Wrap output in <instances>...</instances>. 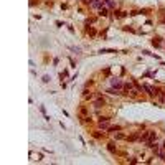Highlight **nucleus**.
<instances>
[{
	"mask_svg": "<svg viewBox=\"0 0 165 165\" xmlns=\"http://www.w3.org/2000/svg\"><path fill=\"white\" fill-rule=\"evenodd\" d=\"M111 84H112V88H116V89H121V88H124V84L121 79H112L111 81Z\"/></svg>",
	"mask_w": 165,
	"mask_h": 165,
	"instance_id": "obj_1",
	"label": "nucleus"
},
{
	"mask_svg": "<svg viewBox=\"0 0 165 165\" xmlns=\"http://www.w3.org/2000/svg\"><path fill=\"white\" fill-rule=\"evenodd\" d=\"M99 127H101V129H103V131H109V119H107V121H99Z\"/></svg>",
	"mask_w": 165,
	"mask_h": 165,
	"instance_id": "obj_2",
	"label": "nucleus"
},
{
	"mask_svg": "<svg viewBox=\"0 0 165 165\" xmlns=\"http://www.w3.org/2000/svg\"><path fill=\"white\" fill-rule=\"evenodd\" d=\"M99 15H103V17H107V15H109L107 8H106V7H101V8H99Z\"/></svg>",
	"mask_w": 165,
	"mask_h": 165,
	"instance_id": "obj_3",
	"label": "nucleus"
},
{
	"mask_svg": "<svg viewBox=\"0 0 165 165\" xmlns=\"http://www.w3.org/2000/svg\"><path fill=\"white\" fill-rule=\"evenodd\" d=\"M94 106H96V107H103V106H104V99H101V97H99V99H96Z\"/></svg>",
	"mask_w": 165,
	"mask_h": 165,
	"instance_id": "obj_4",
	"label": "nucleus"
},
{
	"mask_svg": "<svg viewBox=\"0 0 165 165\" xmlns=\"http://www.w3.org/2000/svg\"><path fill=\"white\" fill-rule=\"evenodd\" d=\"M129 140H140V134H139V132H135V134H132L131 137H129Z\"/></svg>",
	"mask_w": 165,
	"mask_h": 165,
	"instance_id": "obj_5",
	"label": "nucleus"
},
{
	"mask_svg": "<svg viewBox=\"0 0 165 165\" xmlns=\"http://www.w3.org/2000/svg\"><path fill=\"white\" fill-rule=\"evenodd\" d=\"M114 137H116V140H122V139H125V135H124V134H121V132H117Z\"/></svg>",
	"mask_w": 165,
	"mask_h": 165,
	"instance_id": "obj_6",
	"label": "nucleus"
},
{
	"mask_svg": "<svg viewBox=\"0 0 165 165\" xmlns=\"http://www.w3.org/2000/svg\"><path fill=\"white\" fill-rule=\"evenodd\" d=\"M124 89H125V91H131V89H134V88H132L131 82H125V84H124Z\"/></svg>",
	"mask_w": 165,
	"mask_h": 165,
	"instance_id": "obj_7",
	"label": "nucleus"
},
{
	"mask_svg": "<svg viewBox=\"0 0 165 165\" xmlns=\"http://www.w3.org/2000/svg\"><path fill=\"white\" fill-rule=\"evenodd\" d=\"M109 131H111V132H116V131H121V127H119V125H111Z\"/></svg>",
	"mask_w": 165,
	"mask_h": 165,
	"instance_id": "obj_8",
	"label": "nucleus"
},
{
	"mask_svg": "<svg viewBox=\"0 0 165 165\" xmlns=\"http://www.w3.org/2000/svg\"><path fill=\"white\" fill-rule=\"evenodd\" d=\"M107 149H109V152H116V147H114V144H107Z\"/></svg>",
	"mask_w": 165,
	"mask_h": 165,
	"instance_id": "obj_9",
	"label": "nucleus"
},
{
	"mask_svg": "<svg viewBox=\"0 0 165 165\" xmlns=\"http://www.w3.org/2000/svg\"><path fill=\"white\" fill-rule=\"evenodd\" d=\"M131 96H134V97L137 96V89H131Z\"/></svg>",
	"mask_w": 165,
	"mask_h": 165,
	"instance_id": "obj_10",
	"label": "nucleus"
}]
</instances>
